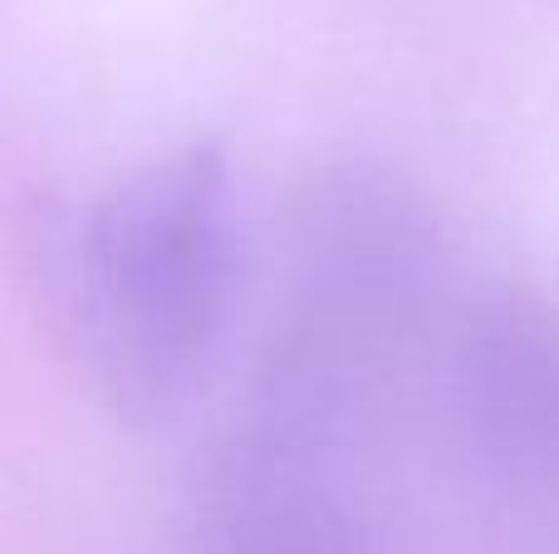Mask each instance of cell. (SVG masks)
I'll use <instances>...</instances> for the list:
<instances>
[{
    "mask_svg": "<svg viewBox=\"0 0 559 554\" xmlns=\"http://www.w3.org/2000/svg\"><path fill=\"white\" fill-rule=\"evenodd\" d=\"M462 294L423 186L368 157L314 167L285 206L271 324L222 442L358 486L397 422L423 418Z\"/></svg>",
    "mask_w": 559,
    "mask_h": 554,
    "instance_id": "6da1fadb",
    "label": "cell"
},
{
    "mask_svg": "<svg viewBox=\"0 0 559 554\" xmlns=\"http://www.w3.org/2000/svg\"><path fill=\"white\" fill-rule=\"evenodd\" d=\"M29 285L79 383L128 422L197 393L246 300V221L231 157L182 143L25 231Z\"/></svg>",
    "mask_w": 559,
    "mask_h": 554,
    "instance_id": "7a4b0ae2",
    "label": "cell"
},
{
    "mask_svg": "<svg viewBox=\"0 0 559 554\" xmlns=\"http://www.w3.org/2000/svg\"><path fill=\"white\" fill-rule=\"evenodd\" d=\"M417 422L476 501L559 535V300L466 285Z\"/></svg>",
    "mask_w": 559,
    "mask_h": 554,
    "instance_id": "3957f363",
    "label": "cell"
},
{
    "mask_svg": "<svg viewBox=\"0 0 559 554\" xmlns=\"http://www.w3.org/2000/svg\"><path fill=\"white\" fill-rule=\"evenodd\" d=\"M182 554H373L358 486L212 447Z\"/></svg>",
    "mask_w": 559,
    "mask_h": 554,
    "instance_id": "277c9868",
    "label": "cell"
},
{
    "mask_svg": "<svg viewBox=\"0 0 559 554\" xmlns=\"http://www.w3.org/2000/svg\"><path fill=\"white\" fill-rule=\"evenodd\" d=\"M486 516L491 520L462 526L452 535H417V545H403L393 530H383L373 520V554H559V535H550V530L525 526V520L506 516L496 506H486Z\"/></svg>",
    "mask_w": 559,
    "mask_h": 554,
    "instance_id": "5b68a950",
    "label": "cell"
}]
</instances>
